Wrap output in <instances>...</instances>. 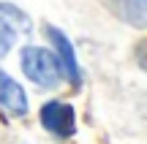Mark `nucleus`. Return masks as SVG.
I'll return each mask as SVG.
<instances>
[{
  "mask_svg": "<svg viewBox=\"0 0 147 144\" xmlns=\"http://www.w3.org/2000/svg\"><path fill=\"white\" fill-rule=\"evenodd\" d=\"M22 71H25V76L30 82H36L44 90L57 87L60 79H63L60 60L44 46H25L22 49Z\"/></svg>",
  "mask_w": 147,
  "mask_h": 144,
  "instance_id": "obj_1",
  "label": "nucleus"
},
{
  "mask_svg": "<svg viewBox=\"0 0 147 144\" xmlns=\"http://www.w3.org/2000/svg\"><path fill=\"white\" fill-rule=\"evenodd\" d=\"M41 123H44V128H47L49 133L60 136V139H68L74 131H76V114H74V106H71V103H63V101L44 103Z\"/></svg>",
  "mask_w": 147,
  "mask_h": 144,
  "instance_id": "obj_3",
  "label": "nucleus"
},
{
  "mask_svg": "<svg viewBox=\"0 0 147 144\" xmlns=\"http://www.w3.org/2000/svg\"><path fill=\"white\" fill-rule=\"evenodd\" d=\"M139 54H142V63H144V65H147V41H144V44H142V49H139Z\"/></svg>",
  "mask_w": 147,
  "mask_h": 144,
  "instance_id": "obj_7",
  "label": "nucleus"
},
{
  "mask_svg": "<svg viewBox=\"0 0 147 144\" xmlns=\"http://www.w3.org/2000/svg\"><path fill=\"white\" fill-rule=\"evenodd\" d=\"M33 27V22L27 19V14L22 8L11 3H0V57L11 52L19 44L22 35H27Z\"/></svg>",
  "mask_w": 147,
  "mask_h": 144,
  "instance_id": "obj_2",
  "label": "nucleus"
},
{
  "mask_svg": "<svg viewBox=\"0 0 147 144\" xmlns=\"http://www.w3.org/2000/svg\"><path fill=\"white\" fill-rule=\"evenodd\" d=\"M125 25L147 30V0H104Z\"/></svg>",
  "mask_w": 147,
  "mask_h": 144,
  "instance_id": "obj_5",
  "label": "nucleus"
},
{
  "mask_svg": "<svg viewBox=\"0 0 147 144\" xmlns=\"http://www.w3.org/2000/svg\"><path fill=\"white\" fill-rule=\"evenodd\" d=\"M47 35L52 38L55 49H57V54H55V57L60 60V68L65 71V76H68L74 84H82V71H79V63H76V54H74L71 41L63 35V30H57V27H52V25L47 27Z\"/></svg>",
  "mask_w": 147,
  "mask_h": 144,
  "instance_id": "obj_4",
  "label": "nucleus"
},
{
  "mask_svg": "<svg viewBox=\"0 0 147 144\" xmlns=\"http://www.w3.org/2000/svg\"><path fill=\"white\" fill-rule=\"evenodd\" d=\"M0 106H3L5 112L16 114V117H22V114L27 112V95H25V90H22L5 71H0Z\"/></svg>",
  "mask_w": 147,
  "mask_h": 144,
  "instance_id": "obj_6",
  "label": "nucleus"
}]
</instances>
